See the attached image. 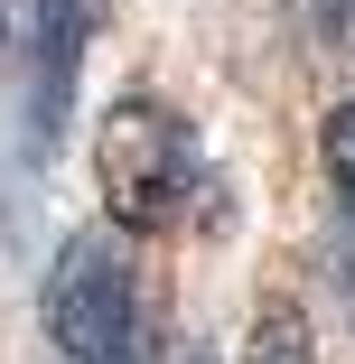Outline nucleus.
<instances>
[{
    "instance_id": "nucleus-1",
    "label": "nucleus",
    "mask_w": 355,
    "mask_h": 364,
    "mask_svg": "<svg viewBox=\"0 0 355 364\" xmlns=\"http://www.w3.org/2000/svg\"><path fill=\"white\" fill-rule=\"evenodd\" d=\"M94 187H103L122 234H178V225H216L225 215V178L206 159L196 122L159 94H122L94 122Z\"/></svg>"
},
{
    "instance_id": "nucleus-5",
    "label": "nucleus",
    "mask_w": 355,
    "mask_h": 364,
    "mask_svg": "<svg viewBox=\"0 0 355 364\" xmlns=\"http://www.w3.org/2000/svg\"><path fill=\"white\" fill-rule=\"evenodd\" d=\"M318 168H327V187H337V205H346V225H355V94L327 103V122H318Z\"/></svg>"
},
{
    "instance_id": "nucleus-3",
    "label": "nucleus",
    "mask_w": 355,
    "mask_h": 364,
    "mask_svg": "<svg viewBox=\"0 0 355 364\" xmlns=\"http://www.w3.org/2000/svg\"><path fill=\"white\" fill-rule=\"evenodd\" d=\"M85 38H94V0H28V47H19V75H28V150H38V159L65 140V122H75Z\"/></svg>"
},
{
    "instance_id": "nucleus-8",
    "label": "nucleus",
    "mask_w": 355,
    "mask_h": 364,
    "mask_svg": "<svg viewBox=\"0 0 355 364\" xmlns=\"http://www.w3.org/2000/svg\"><path fill=\"white\" fill-rule=\"evenodd\" d=\"M0 47H10V10H0Z\"/></svg>"
},
{
    "instance_id": "nucleus-6",
    "label": "nucleus",
    "mask_w": 355,
    "mask_h": 364,
    "mask_svg": "<svg viewBox=\"0 0 355 364\" xmlns=\"http://www.w3.org/2000/svg\"><path fill=\"white\" fill-rule=\"evenodd\" d=\"M300 19H309V38H318L327 56L355 47V0H300Z\"/></svg>"
},
{
    "instance_id": "nucleus-4",
    "label": "nucleus",
    "mask_w": 355,
    "mask_h": 364,
    "mask_svg": "<svg viewBox=\"0 0 355 364\" xmlns=\"http://www.w3.org/2000/svg\"><path fill=\"white\" fill-rule=\"evenodd\" d=\"M243 364H318L309 318H300L290 299H262V318H253V336H243Z\"/></svg>"
},
{
    "instance_id": "nucleus-7",
    "label": "nucleus",
    "mask_w": 355,
    "mask_h": 364,
    "mask_svg": "<svg viewBox=\"0 0 355 364\" xmlns=\"http://www.w3.org/2000/svg\"><path fill=\"white\" fill-rule=\"evenodd\" d=\"M337 299H346V318H355V225L337 234Z\"/></svg>"
},
{
    "instance_id": "nucleus-2",
    "label": "nucleus",
    "mask_w": 355,
    "mask_h": 364,
    "mask_svg": "<svg viewBox=\"0 0 355 364\" xmlns=\"http://www.w3.org/2000/svg\"><path fill=\"white\" fill-rule=\"evenodd\" d=\"M38 336H47V364H159L150 309H140V271H131L122 234L85 225V234H65L47 252Z\"/></svg>"
}]
</instances>
